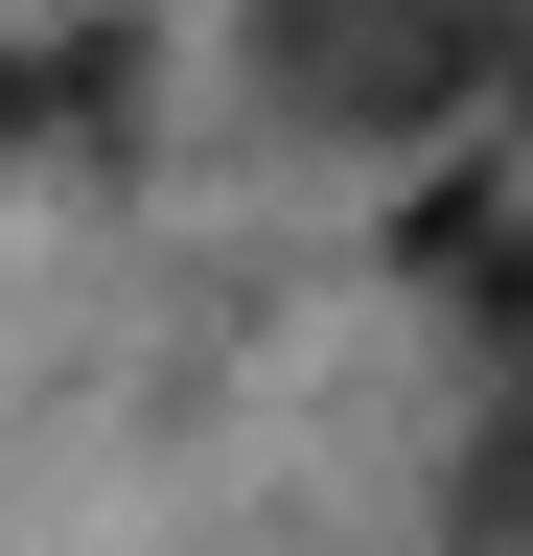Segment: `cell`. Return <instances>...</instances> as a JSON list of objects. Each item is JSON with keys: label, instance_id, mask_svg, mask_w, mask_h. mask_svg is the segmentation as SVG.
I'll return each mask as SVG.
<instances>
[{"label": "cell", "instance_id": "6da1fadb", "mask_svg": "<svg viewBox=\"0 0 533 556\" xmlns=\"http://www.w3.org/2000/svg\"><path fill=\"white\" fill-rule=\"evenodd\" d=\"M279 70L325 116H418V93H464V70H510V24H487V0H302Z\"/></svg>", "mask_w": 533, "mask_h": 556}]
</instances>
